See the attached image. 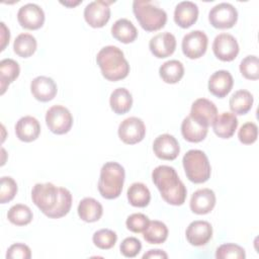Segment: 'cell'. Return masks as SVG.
Instances as JSON below:
<instances>
[{
  "label": "cell",
  "instance_id": "1",
  "mask_svg": "<svg viewBox=\"0 0 259 259\" xmlns=\"http://www.w3.org/2000/svg\"><path fill=\"white\" fill-rule=\"evenodd\" d=\"M152 180L167 203L172 205L184 203L187 190L173 167L167 165L156 167L152 172Z\"/></svg>",
  "mask_w": 259,
  "mask_h": 259
},
{
  "label": "cell",
  "instance_id": "2",
  "mask_svg": "<svg viewBox=\"0 0 259 259\" xmlns=\"http://www.w3.org/2000/svg\"><path fill=\"white\" fill-rule=\"evenodd\" d=\"M96 62L102 76L109 81L124 79L130 73L128 62L125 60L122 51L115 46L102 48L96 56Z\"/></svg>",
  "mask_w": 259,
  "mask_h": 259
},
{
  "label": "cell",
  "instance_id": "3",
  "mask_svg": "<svg viewBox=\"0 0 259 259\" xmlns=\"http://www.w3.org/2000/svg\"><path fill=\"white\" fill-rule=\"evenodd\" d=\"M124 169L116 162H106L101 170L98 180V190L103 198L114 199L121 193L124 182Z\"/></svg>",
  "mask_w": 259,
  "mask_h": 259
},
{
  "label": "cell",
  "instance_id": "4",
  "mask_svg": "<svg viewBox=\"0 0 259 259\" xmlns=\"http://www.w3.org/2000/svg\"><path fill=\"white\" fill-rule=\"evenodd\" d=\"M133 11L140 25L147 31L159 30L166 24L167 13L152 1L135 0Z\"/></svg>",
  "mask_w": 259,
  "mask_h": 259
},
{
  "label": "cell",
  "instance_id": "5",
  "mask_svg": "<svg viewBox=\"0 0 259 259\" xmlns=\"http://www.w3.org/2000/svg\"><path fill=\"white\" fill-rule=\"evenodd\" d=\"M186 177L193 183H203L210 177L211 168L207 156L200 150H189L182 159Z\"/></svg>",
  "mask_w": 259,
  "mask_h": 259
},
{
  "label": "cell",
  "instance_id": "6",
  "mask_svg": "<svg viewBox=\"0 0 259 259\" xmlns=\"http://www.w3.org/2000/svg\"><path fill=\"white\" fill-rule=\"evenodd\" d=\"M46 123L49 130L56 135L67 134L73 124L70 110L63 105H54L46 113Z\"/></svg>",
  "mask_w": 259,
  "mask_h": 259
},
{
  "label": "cell",
  "instance_id": "7",
  "mask_svg": "<svg viewBox=\"0 0 259 259\" xmlns=\"http://www.w3.org/2000/svg\"><path fill=\"white\" fill-rule=\"evenodd\" d=\"M59 198V188L51 182L36 183L31 190L32 202L44 212L53 209Z\"/></svg>",
  "mask_w": 259,
  "mask_h": 259
},
{
  "label": "cell",
  "instance_id": "8",
  "mask_svg": "<svg viewBox=\"0 0 259 259\" xmlns=\"http://www.w3.org/2000/svg\"><path fill=\"white\" fill-rule=\"evenodd\" d=\"M208 20L215 28H231L238 20V11L231 3H219L210 9Z\"/></svg>",
  "mask_w": 259,
  "mask_h": 259
},
{
  "label": "cell",
  "instance_id": "9",
  "mask_svg": "<svg viewBox=\"0 0 259 259\" xmlns=\"http://www.w3.org/2000/svg\"><path fill=\"white\" fill-rule=\"evenodd\" d=\"M119 139L127 145H135L143 141L146 135V126L144 121L136 116L123 119L118 126Z\"/></svg>",
  "mask_w": 259,
  "mask_h": 259
},
{
  "label": "cell",
  "instance_id": "10",
  "mask_svg": "<svg viewBox=\"0 0 259 259\" xmlns=\"http://www.w3.org/2000/svg\"><path fill=\"white\" fill-rule=\"evenodd\" d=\"M207 35L201 30H192L186 33L182 38V52L189 59H198L202 57L207 49Z\"/></svg>",
  "mask_w": 259,
  "mask_h": 259
},
{
  "label": "cell",
  "instance_id": "11",
  "mask_svg": "<svg viewBox=\"0 0 259 259\" xmlns=\"http://www.w3.org/2000/svg\"><path fill=\"white\" fill-rule=\"evenodd\" d=\"M112 1L95 0L90 2L84 9L86 22L94 28L104 26L110 18V7Z\"/></svg>",
  "mask_w": 259,
  "mask_h": 259
},
{
  "label": "cell",
  "instance_id": "12",
  "mask_svg": "<svg viewBox=\"0 0 259 259\" xmlns=\"http://www.w3.org/2000/svg\"><path fill=\"white\" fill-rule=\"evenodd\" d=\"M212 52L219 60L231 62L235 60L239 54V45L232 34L220 33L213 39Z\"/></svg>",
  "mask_w": 259,
  "mask_h": 259
},
{
  "label": "cell",
  "instance_id": "13",
  "mask_svg": "<svg viewBox=\"0 0 259 259\" xmlns=\"http://www.w3.org/2000/svg\"><path fill=\"white\" fill-rule=\"evenodd\" d=\"M17 20L22 27L35 30L44 25L45 12L37 4L27 3L19 8Z\"/></svg>",
  "mask_w": 259,
  "mask_h": 259
},
{
  "label": "cell",
  "instance_id": "14",
  "mask_svg": "<svg viewBox=\"0 0 259 259\" xmlns=\"http://www.w3.org/2000/svg\"><path fill=\"white\" fill-rule=\"evenodd\" d=\"M189 116L208 127L212 125L218 117V108L212 101L206 98H198L192 103Z\"/></svg>",
  "mask_w": 259,
  "mask_h": 259
},
{
  "label": "cell",
  "instance_id": "15",
  "mask_svg": "<svg viewBox=\"0 0 259 259\" xmlns=\"http://www.w3.org/2000/svg\"><path fill=\"white\" fill-rule=\"evenodd\" d=\"M153 151L159 159L172 161L179 155L180 146L178 141L172 135L163 134L155 139L153 143Z\"/></svg>",
  "mask_w": 259,
  "mask_h": 259
},
{
  "label": "cell",
  "instance_id": "16",
  "mask_svg": "<svg viewBox=\"0 0 259 259\" xmlns=\"http://www.w3.org/2000/svg\"><path fill=\"white\" fill-rule=\"evenodd\" d=\"M151 53L159 59H164L171 56L176 49L175 36L168 32H161L154 35L149 42Z\"/></svg>",
  "mask_w": 259,
  "mask_h": 259
},
{
  "label": "cell",
  "instance_id": "17",
  "mask_svg": "<svg viewBox=\"0 0 259 259\" xmlns=\"http://www.w3.org/2000/svg\"><path fill=\"white\" fill-rule=\"evenodd\" d=\"M185 235L192 246H203L212 237V227L206 221H193L188 225Z\"/></svg>",
  "mask_w": 259,
  "mask_h": 259
},
{
  "label": "cell",
  "instance_id": "18",
  "mask_svg": "<svg viewBox=\"0 0 259 259\" xmlns=\"http://www.w3.org/2000/svg\"><path fill=\"white\" fill-rule=\"evenodd\" d=\"M30 91L33 97L41 102H48L57 95V84L47 76H37L30 83Z\"/></svg>",
  "mask_w": 259,
  "mask_h": 259
},
{
  "label": "cell",
  "instance_id": "19",
  "mask_svg": "<svg viewBox=\"0 0 259 259\" xmlns=\"http://www.w3.org/2000/svg\"><path fill=\"white\" fill-rule=\"evenodd\" d=\"M190 209L196 214H206L215 205V194L209 188L196 190L190 199Z\"/></svg>",
  "mask_w": 259,
  "mask_h": 259
},
{
  "label": "cell",
  "instance_id": "20",
  "mask_svg": "<svg viewBox=\"0 0 259 259\" xmlns=\"http://www.w3.org/2000/svg\"><path fill=\"white\" fill-rule=\"evenodd\" d=\"M233 85V77L231 73L226 70H219L214 72L208 80L209 92L219 98H224L227 96L232 90Z\"/></svg>",
  "mask_w": 259,
  "mask_h": 259
},
{
  "label": "cell",
  "instance_id": "21",
  "mask_svg": "<svg viewBox=\"0 0 259 259\" xmlns=\"http://www.w3.org/2000/svg\"><path fill=\"white\" fill-rule=\"evenodd\" d=\"M198 18V7L194 2L182 1L178 3L174 10V21L182 28H188L196 22Z\"/></svg>",
  "mask_w": 259,
  "mask_h": 259
},
{
  "label": "cell",
  "instance_id": "22",
  "mask_svg": "<svg viewBox=\"0 0 259 259\" xmlns=\"http://www.w3.org/2000/svg\"><path fill=\"white\" fill-rule=\"evenodd\" d=\"M15 134L22 142L29 143L35 141L40 134V124L33 116H23L15 124Z\"/></svg>",
  "mask_w": 259,
  "mask_h": 259
},
{
  "label": "cell",
  "instance_id": "23",
  "mask_svg": "<svg viewBox=\"0 0 259 259\" xmlns=\"http://www.w3.org/2000/svg\"><path fill=\"white\" fill-rule=\"evenodd\" d=\"M238 127V118L232 112H223L212 123L214 134L222 139H230Z\"/></svg>",
  "mask_w": 259,
  "mask_h": 259
},
{
  "label": "cell",
  "instance_id": "24",
  "mask_svg": "<svg viewBox=\"0 0 259 259\" xmlns=\"http://www.w3.org/2000/svg\"><path fill=\"white\" fill-rule=\"evenodd\" d=\"M208 127L197 122L191 116H186L181 123V134L190 143H198L205 139Z\"/></svg>",
  "mask_w": 259,
  "mask_h": 259
},
{
  "label": "cell",
  "instance_id": "25",
  "mask_svg": "<svg viewBox=\"0 0 259 259\" xmlns=\"http://www.w3.org/2000/svg\"><path fill=\"white\" fill-rule=\"evenodd\" d=\"M78 215L86 223L97 222L103 213V207L99 201L92 197L83 198L78 204Z\"/></svg>",
  "mask_w": 259,
  "mask_h": 259
},
{
  "label": "cell",
  "instance_id": "26",
  "mask_svg": "<svg viewBox=\"0 0 259 259\" xmlns=\"http://www.w3.org/2000/svg\"><path fill=\"white\" fill-rule=\"evenodd\" d=\"M112 36L122 44L133 42L138 36V30L133 22L126 18L117 19L111 26Z\"/></svg>",
  "mask_w": 259,
  "mask_h": 259
},
{
  "label": "cell",
  "instance_id": "27",
  "mask_svg": "<svg viewBox=\"0 0 259 259\" xmlns=\"http://www.w3.org/2000/svg\"><path fill=\"white\" fill-rule=\"evenodd\" d=\"M109 104L113 112L116 114H124L132 108V94L125 88H116L110 94Z\"/></svg>",
  "mask_w": 259,
  "mask_h": 259
},
{
  "label": "cell",
  "instance_id": "28",
  "mask_svg": "<svg viewBox=\"0 0 259 259\" xmlns=\"http://www.w3.org/2000/svg\"><path fill=\"white\" fill-rule=\"evenodd\" d=\"M253 101L254 99L251 92L245 89L238 90L235 93H233L230 98V109L234 114H246L252 108Z\"/></svg>",
  "mask_w": 259,
  "mask_h": 259
},
{
  "label": "cell",
  "instance_id": "29",
  "mask_svg": "<svg viewBox=\"0 0 259 259\" xmlns=\"http://www.w3.org/2000/svg\"><path fill=\"white\" fill-rule=\"evenodd\" d=\"M161 79L168 84L179 82L184 75L183 64L178 60H170L163 63L159 69Z\"/></svg>",
  "mask_w": 259,
  "mask_h": 259
},
{
  "label": "cell",
  "instance_id": "30",
  "mask_svg": "<svg viewBox=\"0 0 259 259\" xmlns=\"http://www.w3.org/2000/svg\"><path fill=\"white\" fill-rule=\"evenodd\" d=\"M20 68L16 61L12 59H4L0 62V86L1 94H4L10 83L19 76Z\"/></svg>",
  "mask_w": 259,
  "mask_h": 259
},
{
  "label": "cell",
  "instance_id": "31",
  "mask_svg": "<svg viewBox=\"0 0 259 259\" xmlns=\"http://www.w3.org/2000/svg\"><path fill=\"white\" fill-rule=\"evenodd\" d=\"M128 202L136 207H145L151 200V193L149 188L141 182H135L127 188Z\"/></svg>",
  "mask_w": 259,
  "mask_h": 259
},
{
  "label": "cell",
  "instance_id": "32",
  "mask_svg": "<svg viewBox=\"0 0 259 259\" xmlns=\"http://www.w3.org/2000/svg\"><path fill=\"white\" fill-rule=\"evenodd\" d=\"M143 237L150 244H162L168 238V228L160 221H150Z\"/></svg>",
  "mask_w": 259,
  "mask_h": 259
},
{
  "label": "cell",
  "instance_id": "33",
  "mask_svg": "<svg viewBox=\"0 0 259 259\" xmlns=\"http://www.w3.org/2000/svg\"><path fill=\"white\" fill-rule=\"evenodd\" d=\"M37 42L35 37L29 33H20L13 42V50L21 58H28L36 51Z\"/></svg>",
  "mask_w": 259,
  "mask_h": 259
},
{
  "label": "cell",
  "instance_id": "34",
  "mask_svg": "<svg viewBox=\"0 0 259 259\" xmlns=\"http://www.w3.org/2000/svg\"><path fill=\"white\" fill-rule=\"evenodd\" d=\"M72 206V194L64 187H59V198L53 209L45 213L50 219H60L65 217Z\"/></svg>",
  "mask_w": 259,
  "mask_h": 259
},
{
  "label": "cell",
  "instance_id": "35",
  "mask_svg": "<svg viewBox=\"0 0 259 259\" xmlns=\"http://www.w3.org/2000/svg\"><path fill=\"white\" fill-rule=\"evenodd\" d=\"M33 214L31 209L21 203L14 204L11 206L7 212L8 221L15 226H25L32 221Z\"/></svg>",
  "mask_w": 259,
  "mask_h": 259
},
{
  "label": "cell",
  "instance_id": "36",
  "mask_svg": "<svg viewBox=\"0 0 259 259\" xmlns=\"http://www.w3.org/2000/svg\"><path fill=\"white\" fill-rule=\"evenodd\" d=\"M92 241L97 248L102 250H108L115 245L117 241V236L115 232L109 229H101L94 233Z\"/></svg>",
  "mask_w": 259,
  "mask_h": 259
},
{
  "label": "cell",
  "instance_id": "37",
  "mask_svg": "<svg viewBox=\"0 0 259 259\" xmlns=\"http://www.w3.org/2000/svg\"><path fill=\"white\" fill-rule=\"evenodd\" d=\"M240 72L243 77L249 80L259 78V60L257 56L250 55L245 57L240 63Z\"/></svg>",
  "mask_w": 259,
  "mask_h": 259
},
{
  "label": "cell",
  "instance_id": "38",
  "mask_svg": "<svg viewBox=\"0 0 259 259\" xmlns=\"http://www.w3.org/2000/svg\"><path fill=\"white\" fill-rule=\"evenodd\" d=\"M245 257V250L241 246L232 243L223 244L215 251V258L218 259H244Z\"/></svg>",
  "mask_w": 259,
  "mask_h": 259
},
{
  "label": "cell",
  "instance_id": "39",
  "mask_svg": "<svg viewBox=\"0 0 259 259\" xmlns=\"http://www.w3.org/2000/svg\"><path fill=\"white\" fill-rule=\"evenodd\" d=\"M17 192V184L15 180L9 176L1 177L0 186V202L6 203L12 200Z\"/></svg>",
  "mask_w": 259,
  "mask_h": 259
},
{
  "label": "cell",
  "instance_id": "40",
  "mask_svg": "<svg viewBox=\"0 0 259 259\" xmlns=\"http://www.w3.org/2000/svg\"><path fill=\"white\" fill-rule=\"evenodd\" d=\"M258 137V127L254 122L244 123L238 133V138L240 142L244 145H251L256 142Z\"/></svg>",
  "mask_w": 259,
  "mask_h": 259
},
{
  "label": "cell",
  "instance_id": "41",
  "mask_svg": "<svg viewBox=\"0 0 259 259\" xmlns=\"http://www.w3.org/2000/svg\"><path fill=\"white\" fill-rule=\"evenodd\" d=\"M150 220L144 213L138 212L131 214L125 222L126 228L133 233H143L148 227Z\"/></svg>",
  "mask_w": 259,
  "mask_h": 259
},
{
  "label": "cell",
  "instance_id": "42",
  "mask_svg": "<svg viewBox=\"0 0 259 259\" xmlns=\"http://www.w3.org/2000/svg\"><path fill=\"white\" fill-rule=\"evenodd\" d=\"M119 249H120V253L124 257L133 258V257H136L140 253V251L142 249V244L139 239H137L135 237H128V238H125L121 242Z\"/></svg>",
  "mask_w": 259,
  "mask_h": 259
},
{
  "label": "cell",
  "instance_id": "43",
  "mask_svg": "<svg viewBox=\"0 0 259 259\" xmlns=\"http://www.w3.org/2000/svg\"><path fill=\"white\" fill-rule=\"evenodd\" d=\"M30 257V248L27 245L21 243H15L11 245L6 252L7 259H29Z\"/></svg>",
  "mask_w": 259,
  "mask_h": 259
},
{
  "label": "cell",
  "instance_id": "44",
  "mask_svg": "<svg viewBox=\"0 0 259 259\" xmlns=\"http://www.w3.org/2000/svg\"><path fill=\"white\" fill-rule=\"evenodd\" d=\"M155 259V258H162V259H166L168 258V255L160 249H155V250H149L147 253H145L143 255V259Z\"/></svg>",
  "mask_w": 259,
  "mask_h": 259
},
{
  "label": "cell",
  "instance_id": "45",
  "mask_svg": "<svg viewBox=\"0 0 259 259\" xmlns=\"http://www.w3.org/2000/svg\"><path fill=\"white\" fill-rule=\"evenodd\" d=\"M0 24H1V51H3L7 46V44L9 42L10 32L4 22H1Z\"/></svg>",
  "mask_w": 259,
  "mask_h": 259
},
{
  "label": "cell",
  "instance_id": "46",
  "mask_svg": "<svg viewBox=\"0 0 259 259\" xmlns=\"http://www.w3.org/2000/svg\"><path fill=\"white\" fill-rule=\"evenodd\" d=\"M61 3L66 6H75V5H78L79 3H81V1H77L76 3H69V2H61Z\"/></svg>",
  "mask_w": 259,
  "mask_h": 259
}]
</instances>
